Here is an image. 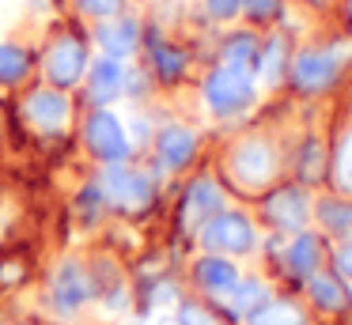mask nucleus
Listing matches in <instances>:
<instances>
[{"label": "nucleus", "instance_id": "1", "mask_svg": "<svg viewBox=\"0 0 352 325\" xmlns=\"http://www.w3.org/2000/svg\"><path fill=\"white\" fill-rule=\"evenodd\" d=\"M197 234H201V246L212 249V254H223V257L250 254L254 242H258V231H254V223L243 212H216Z\"/></svg>", "mask_w": 352, "mask_h": 325}, {"label": "nucleus", "instance_id": "2", "mask_svg": "<svg viewBox=\"0 0 352 325\" xmlns=\"http://www.w3.org/2000/svg\"><path fill=\"white\" fill-rule=\"evenodd\" d=\"M205 102L212 113H239L254 102V76L239 68H216L205 80Z\"/></svg>", "mask_w": 352, "mask_h": 325}, {"label": "nucleus", "instance_id": "3", "mask_svg": "<svg viewBox=\"0 0 352 325\" xmlns=\"http://www.w3.org/2000/svg\"><path fill=\"white\" fill-rule=\"evenodd\" d=\"M102 197L125 212H140L152 204V181L125 163H110L107 174H102Z\"/></svg>", "mask_w": 352, "mask_h": 325}, {"label": "nucleus", "instance_id": "4", "mask_svg": "<svg viewBox=\"0 0 352 325\" xmlns=\"http://www.w3.org/2000/svg\"><path fill=\"white\" fill-rule=\"evenodd\" d=\"M231 174H235L239 186L246 189H261L273 181L276 174V151L265 140H243L231 155Z\"/></svg>", "mask_w": 352, "mask_h": 325}, {"label": "nucleus", "instance_id": "5", "mask_svg": "<svg viewBox=\"0 0 352 325\" xmlns=\"http://www.w3.org/2000/svg\"><path fill=\"white\" fill-rule=\"evenodd\" d=\"M311 212H314V204L307 197V189H299V186H280L276 193L265 197V219L276 231H288V234L303 231Z\"/></svg>", "mask_w": 352, "mask_h": 325}, {"label": "nucleus", "instance_id": "6", "mask_svg": "<svg viewBox=\"0 0 352 325\" xmlns=\"http://www.w3.org/2000/svg\"><path fill=\"white\" fill-rule=\"evenodd\" d=\"M87 144H91V151L102 159V163H122V159L129 155V148H133L125 125L110 110H95L91 117H87Z\"/></svg>", "mask_w": 352, "mask_h": 325}, {"label": "nucleus", "instance_id": "7", "mask_svg": "<svg viewBox=\"0 0 352 325\" xmlns=\"http://www.w3.org/2000/svg\"><path fill=\"white\" fill-rule=\"evenodd\" d=\"M216 212H223V189L216 186L212 178H197L190 189H186L182 227H186V231H201V227H205Z\"/></svg>", "mask_w": 352, "mask_h": 325}, {"label": "nucleus", "instance_id": "8", "mask_svg": "<svg viewBox=\"0 0 352 325\" xmlns=\"http://www.w3.org/2000/svg\"><path fill=\"white\" fill-rule=\"evenodd\" d=\"M23 113L34 128H42V133H61L72 117V102L61 91H34L23 102Z\"/></svg>", "mask_w": 352, "mask_h": 325}, {"label": "nucleus", "instance_id": "9", "mask_svg": "<svg viewBox=\"0 0 352 325\" xmlns=\"http://www.w3.org/2000/svg\"><path fill=\"white\" fill-rule=\"evenodd\" d=\"M50 295H54L57 314H76V310L91 299V280H87V272L80 269L76 261H65L61 269L54 272V287H50Z\"/></svg>", "mask_w": 352, "mask_h": 325}, {"label": "nucleus", "instance_id": "10", "mask_svg": "<svg viewBox=\"0 0 352 325\" xmlns=\"http://www.w3.org/2000/svg\"><path fill=\"white\" fill-rule=\"evenodd\" d=\"M341 49L333 53H318V49H307L296 57V65H292V80L299 83L303 91H322L333 83L337 68H341V57H337Z\"/></svg>", "mask_w": 352, "mask_h": 325}, {"label": "nucleus", "instance_id": "11", "mask_svg": "<svg viewBox=\"0 0 352 325\" xmlns=\"http://www.w3.org/2000/svg\"><path fill=\"white\" fill-rule=\"evenodd\" d=\"M84 68H87V49L80 45V38H57L50 57H46L50 80L69 87V83H76L80 76H84Z\"/></svg>", "mask_w": 352, "mask_h": 325}, {"label": "nucleus", "instance_id": "12", "mask_svg": "<svg viewBox=\"0 0 352 325\" xmlns=\"http://www.w3.org/2000/svg\"><path fill=\"white\" fill-rule=\"evenodd\" d=\"M193 276H197V284L205 287L208 295H216V299H220L223 291H231V287L239 284V269H235V261H231V257H223V254H208V257H201V261L193 265Z\"/></svg>", "mask_w": 352, "mask_h": 325}, {"label": "nucleus", "instance_id": "13", "mask_svg": "<svg viewBox=\"0 0 352 325\" xmlns=\"http://www.w3.org/2000/svg\"><path fill=\"white\" fill-rule=\"evenodd\" d=\"M155 151H160V163L167 166V170H178V166H186L193 159L197 136H193L186 125H167L160 136H155Z\"/></svg>", "mask_w": 352, "mask_h": 325}, {"label": "nucleus", "instance_id": "14", "mask_svg": "<svg viewBox=\"0 0 352 325\" xmlns=\"http://www.w3.org/2000/svg\"><path fill=\"white\" fill-rule=\"evenodd\" d=\"M269 299H273V295H269V284H265V280H254V276H246V280L239 276V284L231 287V291L220 295L223 310H228V314H235V317H250L254 310L265 306Z\"/></svg>", "mask_w": 352, "mask_h": 325}, {"label": "nucleus", "instance_id": "15", "mask_svg": "<svg viewBox=\"0 0 352 325\" xmlns=\"http://www.w3.org/2000/svg\"><path fill=\"white\" fill-rule=\"evenodd\" d=\"M284 265H288L292 276H311L322 265V238L311 231H296V238H288V249H284Z\"/></svg>", "mask_w": 352, "mask_h": 325}, {"label": "nucleus", "instance_id": "16", "mask_svg": "<svg viewBox=\"0 0 352 325\" xmlns=\"http://www.w3.org/2000/svg\"><path fill=\"white\" fill-rule=\"evenodd\" d=\"M87 83H91L87 91H91L95 102H110V98H118L125 87V65L118 57H107V53H102L91 65V72H87Z\"/></svg>", "mask_w": 352, "mask_h": 325}, {"label": "nucleus", "instance_id": "17", "mask_svg": "<svg viewBox=\"0 0 352 325\" xmlns=\"http://www.w3.org/2000/svg\"><path fill=\"white\" fill-rule=\"evenodd\" d=\"M307 291H311L314 306L322 310H344L349 306V287H344V280L337 276V272H311L307 276Z\"/></svg>", "mask_w": 352, "mask_h": 325}, {"label": "nucleus", "instance_id": "18", "mask_svg": "<svg viewBox=\"0 0 352 325\" xmlns=\"http://www.w3.org/2000/svg\"><path fill=\"white\" fill-rule=\"evenodd\" d=\"M99 49L107 53V57H129L133 49H137V23L133 19H118V23H107V27H99Z\"/></svg>", "mask_w": 352, "mask_h": 325}, {"label": "nucleus", "instance_id": "19", "mask_svg": "<svg viewBox=\"0 0 352 325\" xmlns=\"http://www.w3.org/2000/svg\"><path fill=\"white\" fill-rule=\"evenodd\" d=\"M246 325H307V317H303V310H299L296 302L269 299L265 306H258L250 317H246Z\"/></svg>", "mask_w": 352, "mask_h": 325}, {"label": "nucleus", "instance_id": "20", "mask_svg": "<svg viewBox=\"0 0 352 325\" xmlns=\"http://www.w3.org/2000/svg\"><path fill=\"white\" fill-rule=\"evenodd\" d=\"M223 65L239 68V72H254V65H258V42L250 34H235L223 45Z\"/></svg>", "mask_w": 352, "mask_h": 325}, {"label": "nucleus", "instance_id": "21", "mask_svg": "<svg viewBox=\"0 0 352 325\" xmlns=\"http://www.w3.org/2000/svg\"><path fill=\"white\" fill-rule=\"evenodd\" d=\"M280 72H284V38H273L265 45V53H258V76L265 87H273L280 80Z\"/></svg>", "mask_w": 352, "mask_h": 325}, {"label": "nucleus", "instance_id": "22", "mask_svg": "<svg viewBox=\"0 0 352 325\" xmlns=\"http://www.w3.org/2000/svg\"><path fill=\"white\" fill-rule=\"evenodd\" d=\"M314 212H318V219H322L326 231H352V204H344V201H318V204H314Z\"/></svg>", "mask_w": 352, "mask_h": 325}, {"label": "nucleus", "instance_id": "23", "mask_svg": "<svg viewBox=\"0 0 352 325\" xmlns=\"http://www.w3.org/2000/svg\"><path fill=\"white\" fill-rule=\"evenodd\" d=\"M27 53L19 49V45H0V80L4 83H16V80H23V72H27Z\"/></svg>", "mask_w": 352, "mask_h": 325}, {"label": "nucleus", "instance_id": "24", "mask_svg": "<svg viewBox=\"0 0 352 325\" xmlns=\"http://www.w3.org/2000/svg\"><path fill=\"white\" fill-rule=\"evenodd\" d=\"M333 174H337V189H341V193H352V133L344 136L341 151H337Z\"/></svg>", "mask_w": 352, "mask_h": 325}, {"label": "nucleus", "instance_id": "25", "mask_svg": "<svg viewBox=\"0 0 352 325\" xmlns=\"http://www.w3.org/2000/svg\"><path fill=\"white\" fill-rule=\"evenodd\" d=\"M178 325H220V322L205 306H197V302H182L178 306Z\"/></svg>", "mask_w": 352, "mask_h": 325}, {"label": "nucleus", "instance_id": "26", "mask_svg": "<svg viewBox=\"0 0 352 325\" xmlns=\"http://www.w3.org/2000/svg\"><path fill=\"white\" fill-rule=\"evenodd\" d=\"M155 68H160L163 76H178L186 68V57L178 49H155Z\"/></svg>", "mask_w": 352, "mask_h": 325}, {"label": "nucleus", "instance_id": "27", "mask_svg": "<svg viewBox=\"0 0 352 325\" xmlns=\"http://www.w3.org/2000/svg\"><path fill=\"white\" fill-rule=\"evenodd\" d=\"M299 174H303V181H314V178H322V166H318V144H307V151H303V163H299Z\"/></svg>", "mask_w": 352, "mask_h": 325}, {"label": "nucleus", "instance_id": "28", "mask_svg": "<svg viewBox=\"0 0 352 325\" xmlns=\"http://www.w3.org/2000/svg\"><path fill=\"white\" fill-rule=\"evenodd\" d=\"M333 269H337V276H341L344 284H352V242L337 246V254H333Z\"/></svg>", "mask_w": 352, "mask_h": 325}, {"label": "nucleus", "instance_id": "29", "mask_svg": "<svg viewBox=\"0 0 352 325\" xmlns=\"http://www.w3.org/2000/svg\"><path fill=\"white\" fill-rule=\"evenodd\" d=\"M80 8L87 15H95V19H107V15H114L122 8V0H80Z\"/></svg>", "mask_w": 352, "mask_h": 325}, {"label": "nucleus", "instance_id": "30", "mask_svg": "<svg viewBox=\"0 0 352 325\" xmlns=\"http://www.w3.org/2000/svg\"><path fill=\"white\" fill-rule=\"evenodd\" d=\"M239 8H243V0H208V12L216 19H231V15H239Z\"/></svg>", "mask_w": 352, "mask_h": 325}, {"label": "nucleus", "instance_id": "31", "mask_svg": "<svg viewBox=\"0 0 352 325\" xmlns=\"http://www.w3.org/2000/svg\"><path fill=\"white\" fill-rule=\"evenodd\" d=\"M243 8H246L250 15H258V19H265V15H273L276 0H243Z\"/></svg>", "mask_w": 352, "mask_h": 325}, {"label": "nucleus", "instance_id": "32", "mask_svg": "<svg viewBox=\"0 0 352 325\" xmlns=\"http://www.w3.org/2000/svg\"><path fill=\"white\" fill-rule=\"evenodd\" d=\"M175 299H178V295H175V287H170V284H160V287L152 291V306H155V310H160V306H170Z\"/></svg>", "mask_w": 352, "mask_h": 325}]
</instances>
